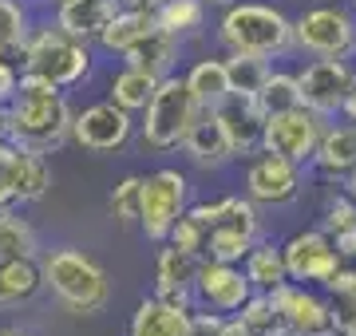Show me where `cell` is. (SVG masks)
Returning a JSON list of instances; mask_svg holds the SVG:
<instances>
[{
  "label": "cell",
  "instance_id": "6da1fadb",
  "mask_svg": "<svg viewBox=\"0 0 356 336\" xmlns=\"http://www.w3.org/2000/svg\"><path fill=\"white\" fill-rule=\"evenodd\" d=\"M72 119H76V111L67 103L64 87L20 72V87L4 107V139L24 151L51 155L56 146L72 139Z\"/></svg>",
  "mask_w": 356,
  "mask_h": 336
},
{
  "label": "cell",
  "instance_id": "7a4b0ae2",
  "mask_svg": "<svg viewBox=\"0 0 356 336\" xmlns=\"http://www.w3.org/2000/svg\"><path fill=\"white\" fill-rule=\"evenodd\" d=\"M186 214L206 230L202 258H210V261H238L242 265V258L254 249V242L266 237L261 210L245 194H226V198H214V202H194V206H186Z\"/></svg>",
  "mask_w": 356,
  "mask_h": 336
},
{
  "label": "cell",
  "instance_id": "3957f363",
  "mask_svg": "<svg viewBox=\"0 0 356 336\" xmlns=\"http://www.w3.org/2000/svg\"><path fill=\"white\" fill-rule=\"evenodd\" d=\"M218 44L226 52L281 60L293 52V16L269 0H234L218 16Z\"/></svg>",
  "mask_w": 356,
  "mask_h": 336
},
{
  "label": "cell",
  "instance_id": "277c9868",
  "mask_svg": "<svg viewBox=\"0 0 356 336\" xmlns=\"http://www.w3.org/2000/svg\"><path fill=\"white\" fill-rule=\"evenodd\" d=\"M40 273H44V285L51 289V297L72 317H95L111 301V281H107L103 265L76 246L48 249L40 258Z\"/></svg>",
  "mask_w": 356,
  "mask_h": 336
},
{
  "label": "cell",
  "instance_id": "5b68a950",
  "mask_svg": "<svg viewBox=\"0 0 356 336\" xmlns=\"http://www.w3.org/2000/svg\"><path fill=\"white\" fill-rule=\"evenodd\" d=\"M24 76H40L56 83V87H76L91 76V44L88 40L67 36L60 24H44L32 28V36L24 44Z\"/></svg>",
  "mask_w": 356,
  "mask_h": 336
},
{
  "label": "cell",
  "instance_id": "8992f818",
  "mask_svg": "<svg viewBox=\"0 0 356 336\" xmlns=\"http://www.w3.org/2000/svg\"><path fill=\"white\" fill-rule=\"evenodd\" d=\"M202 107L194 103L191 87H186V76H166L159 79V87H154V99L147 103L139 119V139L143 146H151V151H178L182 139H186V131L191 123L198 119Z\"/></svg>",
  "mask_w": 356,
  "mask_h": 336
},
{
  "label": "cell",
  "instance_id": "52a82bcc",
  "mask_svg": "<svg viewBox=\"0 0 356 336\" xmlns=\"http://www.w3.org/2000/svg\"><path fill=\"white\" fill-rule=\"evenodd\" d=\"M293 52L301 56H337L356 60V16L344 0L313 4L293 16Z\"/></svg>",
  "mask_w": 356,
  "mask_h": 336
},
{
  "label": "cell",
  "instance_id": "ba28073f",
  "mask_svg": "<svg viewBox=\"0 0 356 336\" xmlns=\"http://www.w3.org/2000/svg\"><path fill=\"white\" fill-rule=\"evenodd\" d=\"M191 206V178L178 167H159L143 178V202H139V230L147 242L163 246L170 226Z\"/></svg>",
  "mask_w": 356,
  "mask_h": 336
},
{
  "label": "cell",
  "instance_id": "9c48e42d",
  "mask_svg": "<svg viewBox=\"0 0 356 336\" xmlns=\"http://www.w3.org/2000/svg\"><path fill=\"white\" fill-rule=\"evenodd\" d=\"M305 174L309 167L301 162H289L281 155H269V151H257V155L245 158V174H242V194L254 202V206H293L297 198L305 194Z\"/></svg>",
  "mask_w": 356,
  "mask_h": 336
},
{
  "label": "cell",
  "instance_id": "30bf717a",
  "mask_svg": "<svg viewBox=\"0 0 356 336\" xmlns=\"http://www.w3.org/2000/svg\"><path fill=\"white\" fill-rule=\"evenodd\" d=\"M356 83V64L353 60H337V56H309V64L297 67V87H301V103L317 111L321 119L344 115L348 91Z\"/></svg>",
  "mask_w": 356,
  "mask_h": 336
},
{
  "label": "cell",
  "instance_id": "8fae6325",
  "mask_svg": "<svg viewBox=\"0 0 356 336\" xmlns=\"http://www.w3.org/2000/svg\"><path fill=\"white\" fill-rule=\"evenodd\" d=\"M281 258H285V273H289V281L313 285V289H325V285L337 277V269L344 265L337 242H332L321 226L289 233V237L281 242Z\"/></svg>",
  "mask_w": 356,
  "mask_h": 336
},
{
  "label": "cell",
  "instance_id": "7c38bea8",
  "mask_svg": "<svg viewBox=\"0 0 356 336\" xmlns=\"http://www.w3.org/2000/svg\"><path fill=\"white\" fill-rule=\"evenodd\" d=\"M273 309H277L281 324L293 336H337V321H332V301L325 289L313 285H297L285 281L281 289L269 293Z\"/></svg>",
  "mask_w": 356,
  "mask_h": 336
},
{
  "label": "cell",
  "instance_id": "4fadbf2b",
  "mask_svg": "<svg viewBox=\"0 0 356 336\" xmlns=\"http://www.w3.org/2000/svg\"><path fill=\"white\" fill-rule=\"evenodd\" d=\"M250 297H254V285H250V277H245V269L238 265V261L202 258L198 277H194V309L238 317Z\"/></svg>",
  "mask_w": 356,
  "mask_h": 336
},
{
  "label": "cell",
  "instance_id": "5bb4252c",
  "mask_svg": "<svg viewBox=\"0 0 356 336\" xmlns=\"http://www.w3.org/2000/svg\"><path fill=\"white\" fill-rule=\"evenodd\" d=\"M325 123H329V119H321L317 111H309L305 103L293 107V111H281V115H269L266 119V135H261V151L309 167V158H313V151H317Z\"/></svg>",
  "mask_w": 356,
  "mask_h": 336
},
{
  "label": "cell",
  "instance_id": "9a60e30c",
  "mask_svg": "<svg viewBox=\"0 0 356 336\" xmlns=\"http://www.w3.org/2000/svg\"><path fill=\"white\" fill-rule=\"evenodd\" d=\"M135 135V115L123 111L119 103L103 99V103H88L83 111H76L72 119V139L91 151V155H111V151H123Z\"/></svg>",
  "mask_w": 356,
  "mask_h": 336
},
{
  "label": "cell",
  "instance_id": "2e32d148",
  "mask_svg": "<svg viewBox=\"0 0 356 336\" xmlns=\"http://www.w3.org/2000/svg\"><path fill=\"white\" fill-rule=\"evenodd\" d=\"M353 167H356V119L337 115L321 131V142L313 158H309V170L325 182H341Z\"/></svg>",
  "mask_w": 356,
  "mask_h": 336
},
{
  "label": "cell",
  "instance_id": "e0dca14e",
  "mask_svg": "<svg viewBox=\"0 0 356 336\" xmlns=\"http://www.w3.org/2000/svg\"><path fill=\"white\" fill-rule=\"evenodd\" d=\"M198 265H202L198 253L163 242L159 246V261H154V297L194 309V277H198Z\"/></svg>",
  "mask_w": 356,
  "mask_h": 336
},
{
  "label": "cell",
  "instance_id": "ac0fdd59",
  "mask_svg": "<svg viewBox=\"0 0 356 336\" xmlns=\"http://www.w3.org/2000/svg\"><path fill=\"white\" fill-rule=\"evenodd\" d=\"M218 119H222V127L229 135V146H234V158H250L261 151V135H266V115H261V107H257L254 95H234L229 91V99L222 107H214Z\"/></svg>",
  "mask_w": 356,
  "mask_h": 336
},
{
  "label": "cell",
  "instance_id": "d6986e66",
  "mask_svg": "<svg viewBox=\"0 0 356 336\" xmlns=\"http://www.w3.org/2000/svg\"><path fill=\"white\" fill-rule=\"evenodd\" d=\"M178 151L202 170H222L226 162H234V146H229V135L222 127L218 111H198V119L191 123Z\"/></svg>",
  "mask_w": 356,
  "mask_h": 336
},
{
  "label": "cell",
  "instance_id": "ffe728a7",
  "mask_svg": "<svg viewBox=\"0 0 356 336\" xmlns=\"http://www.w3.org/2000/svg\"><path fill=\"white\" fill-rule=\"evenodd\" d=\"M191 333H194V309L163 297L139 301V309L131 312L127 324V336H191Z\"/></svg>",
  "mask_w": 356,
  "mask_h": 336
},
{
  "label": "cell",
  "instance_id": "44dd1931",
  "mask_svg": "<svg viewBox=\"0 0 356 336\" xmlns=\"http://www.w3.org/2000/svg\"><path fill=\"white\" fill-rule=\"evenodd\" d=\"M119 8H123L119 0H67V4H56V24L67 36L91 44V40H99V32L111 24V16Z\"/></svg>",
  "mask_w": 356,
  "mask_h": 336
},
{
  "label": "cell",
  "instance_id": "7402d4cb",
  "mask_svg": "<svg viewBox=\"0 0 356 336\" xmlns=\"http://www.w3.org/2000/svg\"><path fill=\"white\" fill-rule=\"evenodd\" d=\"M178 52H182V40L170 36V32H163V28H154L151 36H143L139 44L127 48L119 60H123L127 67H139V72L154 76V79H166V76H175Z\"/></svg>",
  "mask_w": 356,
  "mask_h": 336
},
{
  "label": "cell",
  "instance_id": "603a6c76",
  "mask_svg": "<svg viewBox=\"0 0 356 336\" xmlns=\"http://www.w3.org/2000/svg\"><path fill=\"white\" fill-rule=\"evenodd\" d=\"M186 87H191L194 103L202 111H214L229 99V76H226V56H206L194 60V67L186 72Z\"/></svg>",
  "mask_w": 356,
  "mask_h": 336
},
{
  "label": "cell",
  "instance_id": "cb8c5ba5",
  "mask_svg": "<svg viewBox=\"0 0 356 336\" xmlns=\"http://www.w3.org/2000/svg\"><path fill=\"white\" fill-rule=\"evenodd\" d=\"M154 28H159V20H154V12H139V8H119V12L111 16V24L99 32V44L107 56H123L127 48H135L143 36H151Z\"/></svg>",
  "mask_w": 356,
  "mask_h": 336
},
{
  "label": "cell",
  "instance_id": "d4e9b609",
  "mask_svg": "<svg viewBox=\"0 0 356 336\" xmlns=\"http://www.w3.org/2000/svg\"><path fill=\"white\" fill-rule=\"evenodd\" d=\"M51 190V167L48 155L40 151H24L16 146V170H13V202L28 206V202H40V198Z\"/></svg>",
  "mask_w": 356,
  "mask_h": 336
},
{
  "label": "cell",
  "instance_id": "484cf974",
  "mask_svg": "<svg viewBox=\"0 0 356 336\" xmlns=\"http://www.w3.org/2000/svg\"><path fill=\"white\" fill-rule=\"evenodd\" d=\"M242 269H245V277H250V285H254V293H273V289H281V285L289 281L281 246L269 242V237L254 242V249L242 258Z\"/></svg>",
  "mask_w": 356,
  "mask_h": 336
},
{
  "label": "cell",
  "instance_id": "4316f807",
  "mask_svg": "<svg viewBox=\"0 0 356 336\" xmlns=\"http://www.w3.org/2000/svg\"><path fill=\"white\" fill-rule=\"evenodd\" d=\"M44 285L40 273V258H16V261H0V309H13L20 301L36 297V289Z\"/></svg>",
  "mask_w": 356,
  "mask_h": 336
},
{
  "label": "cell",
  "instance_id": "83f0119b",
  "mask_svg": "<svg viewBox=\"0 0 356 336\" xmlns=\"http://www.w3.org/2000/svg\"><path fill=\"white\" fill-rule=\"evenodd\" d=\"M154 87H159V79H154V76H147V72H139V67L123 64V72H115V76H111L107 99L119 103L123 111H131V115H143L147 103L154 99Z\"/></svg>",
  "mask_w": 356,
  "mask_h": 336
},
{
  "label": "cell",
  "instance_id": "f1b7e54d",
  "mask_svg": "<svg viewBox=\"0 0 356 336\" xmlns=\"http://www.w3.org/2000/svg\"><path fill=\"white\" fill-rule=\"evenodd\" d=\"M206 12H210V0H163V8L154 12V20H159L163 32L186 40V36H198L206 28Z\"/></svg>",
  "mask_w": 356,
  "mask_h": 336
},
{
  "label": "cell",
  "instance_id": "f546056e",
  "mask_svg": "<svg viewBox=\"0 0 356 336\" xmlns=\"http://www.w3.org/2000/svg\"><path fill=\"white\" fill-rule=\"evenodd\" d=\"M273 72V60L266 56H250V52H226V76L234 95H257L261 83Z\"/></svg>",
  "mask_w": 356,
  "mask_h": 336
},
{
  "label": "cell",
  "instance_id": "4dcf8cb0",
  "mask_svg": "<svg viewBox=\"0 0 356 336\" xmlns=\"http://www.w3.org/2000/svg\"><path fill=\"white\" fill-rule=\"evenodd\" d=\"M254 99H257V107H261V115H266V119L269 115H281V111H293V107H301L297 72H281V67H273Z\"/></svg>",
  "mask_w": 356,
  "mask_h": 336
},
{
  "label": "cell",
  "instance_id": "1f68e13d",
  "mask_svg": "<svg viewBox=\"0 0 356 336\" xmlns=\"http://www.w3.org/2000/svg\"><path fill=\"white\" fill-rule=\"evenodd\" d=\"M28 36H32V16L24 0H0V56L24 52Z\"/></svg>",
  "mask_w": 356,
  "mask_h": 336
},
{
  "label": "cell",
  "instance_id": "d6a6232c",
  "mask_svg": "<svg viewBox=\"0 0 356 336\" xmlns=\"http://www.w3.org/2000/svg\"><path fill=\"white\" fill-rule=\"evenodd\" d=\"M16 258L36 261L40 258V237L24 218L8 214V218L0 221V261H16Z\"/></svg>",
  "mask_w": 356,
  "mask_h": 336
},
{
  "label": "cell",
  "instance_id": "836d02e7",
  "mask_svg": "<svg viewBox=\"0 0 356 336\" xmlns=\"http://www.w3.org/2000/svg\"><path fill=\"white\" fill-rule=\"evenodd\" d=\"M321 230L329 233V237H341V233H353L356 230V198L348 190H337V182H332L329 198H325V206H321Z\"/></svg>",
  "mask_w": 356,
  "mask_h": 336
},
{
  "label": "cell",
  "instance_id": "e575fe53",
  "mask_svg": "<svg viewBox=\"0 0 356 336\" xmlns=\"http://www.w3.org/2000/svg\"><path fill=\"white\" fill-rule=\"evenodd\" d=\"M139 202H143V174H127L111 190V214L123 226H139Z\"/></svg>",
  "mask_w": 356,
  "mask_h": 336
},
{
  "label": "cell",
  "instance_id": "d590c367",
  "mask_svg": "<svg viewBox=\"0 0 356 336\" xmlns=\"http://www.w3.org/2000/svg\"><path fill=\"white\" fill-rule=\"evenodd\" d=\"M202 237H206V230L191 218V214H182V218L170 226V233H166V242H170V246L191 249V253H198V258H202Z\"/></svg>",
  "mask_w": 356,
  "mask_h": 336
},
{
  "label": "cell",
  "instance_id": "8d00e7d4",
  "mask_svg": "<svg viewBox=\"0 0 356 336\" xmlns=\"http://www.w3.org/2000/svg\"><path fill=\"white\" fill-rule=\"evenodd\" d=\"M13 170H16V142L0 139V202L13 206Z\"/></svg>",
  "mask_w": 356,
  "mask_h": 336
},
{
  "label": "cell",
  "instance_id": "74e56055",
  "mask_svg": "<svg viewBox=\"0 0 356 336\" xmlns=\"http://www.w3.org/2000/svg\"><path fill=\"white\" fill-rule=\"evenodd\" d=\"M16 87H20V76H16V67L8 64V56H0V107H8Z\"/></svg>",
  "mask_w": 356,
  "mask_h": 336
},
{
  "label": "cell",
  "instance_id": "f35d334b",
  "mask_svg": "<svg viewBox=\"0 0 356 336\" xmlns=\"http://www.w3.org/2000/svg\"><path fill=\"white\" fill-rule=\"evenodd\" d=\"M123 8H139V12H159L163 8V0H119Z\"/></svg>",
  "mask_w": 356,
  "mask_h": 336
},
{
  "label": "cell",
  "instance_id": "ab89813d",
  "mask_svg": "<svg viewBox=\"0 0 356 336\" xmlns=\"http://www.w3.org/2000/svg\"><path fill=\"white\" fill-rule=\"evenodd\" d=\"M0 336H32V333L20 328V324H0Z\"/></svg>",
  "mask_w": 356,
  "mask_h": 336
},
{
  "label": "cell",
  "instance_id": "60d3db41",
  "mask_svg": "<svg viewBox=\"0 0 356 336\" xmlns=\"http://www.w3.org/2000/svg\"><path fill=\"white\" fill-rule=\"evenodd\" d=\"M344 115H348V119H356V83H353V91H348V103H344Z\"/></svg>",
  "mask_w": 356,
  "mask_h": 336
},
{
  "label": "cell",
  "instance_id": "b9f144b4",
  "mask_svg": "<svg viewBox=\"0 0 356 336\" xmlns=\"http://www.w3.org/2000/svg\"><path fill=\"white\" fill-rule=\"evenodd\" d=\"M8 214H13V210H8V202H0V221L8 218Z\"/></svg>",
  "mask_w": 356,
  "mask_h": 336
},
{
  "label": "cell",
  "instance_id": "7bdbcfd3",
  "mask_svg": "<svg viewBox=\"0 0 356 336\" xmlns=\"http://www.w3.org/2000/svg\"><path fill=\"white\" fill-rule=\"evenodd\" d=\"M341 336H356V324H348V328H341Z\"/></svg>",
  "mask_w": 356,
  "mask_h": 336
},
{
  "label": "cell",
  "instance_id": "ee69618b",
  "mask_svg": "<svg viewBox=\"0 0 356 336\" xmlns=\"http://www.w3.org/2000/svg\"><path fill=\"white\" fill-rule=\"evenodd\" d=\"M210 4H218V8H226V4H234V0H210Z\"/></svg>",
  "mask_w": 356,
  "mask_h": 336
},
{
  "label": "cell",
  "instance_id": "f6af8a7d",
  "mask_svg": "<svg viewBox=\"0 0 356 336\" xmlns=\"http://www.w3.org/2000/svg\"><path fill=\"white\" fill-rule=\"evenodd\" d=\"M344 4H348V8H353V16H356V0H344Z\"/></svg>",
  "mask_w": 356,
  "mask_h": 336
},
{
  "label": "cell",
  "instance_id": "bcb514c9",
  "mask_svg": "<svg viewBox=\"0 0 356 336\" xmlns=\"http://www.w3.org/2000/svg\"><path fill=\"white\" fill-rule=\"evenodd\" d=\"M56 4H67V0H56Z\"/></svg>",
  "mask_w": 356,
  "mask_h": 336
}]
</instances>
